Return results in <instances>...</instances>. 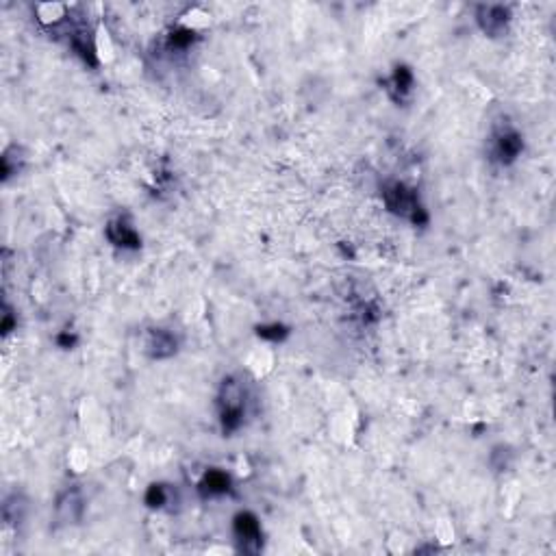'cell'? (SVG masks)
Masks as SVG:
<instances>
[{"mask_svg":"<svg viewBox=\"0 0 556 556\" xmlns=\"http://www.w3.org/2000/svg\"><path fill=\"white\" fill-rule=\"evenodd\" d=\"M480 24H483V28L487 33H500L502 28H504V24H507V20H509V16H507V11L502 9V7H483L480 9Z\"/></svg>","mask_w":556,"mask_h":556,"instance_id":"6","label":"cell"},{"mask_svg":"<svg viewBox=\"0 0 556 556\" xmlns=\"http://www.w3.org/2000/svg\"><path fill=\"white\" fill-rule=\"evenodd\" d=\"M387 204H389L391 211L418 220L420 204H418L415 196L408 191V189H404L402 185H394L391 189H387Z\"/></svg>","mask_w":556,"mask_h":556,"instance_id":"3","label":"cell"},{"mask_svg":"<svg viewBox=\"0 0 556 556\" xmlns=\"http://www.w3.org/2000/svg\"><path fill=\"white\" fill-rule=\"evenodd\" d=\"M235 535L242 543H256L261 537V526L250 513H242L235 517Z\"/></svg>","mask_w":556,"mask_h":556,"instance_id":"5","label":"cell"},{"mask_svg":"<svg viewBox=\"0 0 556 556\" xmlns=\"http://www.w3.org/2000/svg\"><path fill=\"white\" fill-rule=\"evenodd\" d=\"M148 350H150L153 357H167L177 350V341H174V337L170 333L157 329V331H153V335L148 339Z\"/></svg>","mask_w":556,"mask_h":556,"instance_id":"7","label":"cell"},{"mask_svg":"<svg viewBox=\"0 0 556 556\" xmlns=\"http://www.w3.org/2000/svg\"><path fill=\"white\" fill-rule=\"evenodd\" d=\"M165 500H167L165 489L155 485V487L150 489V495H148V504H150V507H161V504H165Z\"/></svg>","mask_w":556,"mask_h":556,"instance_id":"10","label":"cell"},{"mask_svg":"<svg viewBox=\"0 0 556 556\" xmlns=\"http://www.w3.org/2000/svg\"><path fill=\"white\" fill-rule=\"evenodd\" d=\"M83 497H81V491L78 489H68L61 497L59 502H57V519L59 524H76L83 515Z\"/></svg>","mask_w":556,"mask_h":556,"instance_id":"4","label":"cell"},{"mask_svg":"<svg viewBox=\"0 0 556 556\" xmlns=\"http://www.w3.org/2000/svg\"><path fill=\"white\" fill-rule=\"evenodd\" d=\"M220 404H222V424L224 430H235L242 424L244 418V389L235 380H228L222 387V396H220Z\"/></svg>","mask_w":556,"mask_h":556,"instance_id":"1","label":"cell"},{"mask_svg":"<svg viewBox=\"0 0 556 556\" xmlns=\"http://www.w3.org/2000/svg\"><path fill=\"white\" fill-rule=\"evenodd\" d=\"M109 239L118 246H137V242H139L137 232L124 222H113L109 226Z\"/></svg>","mask_w":556,"mask_h":556,"instance_id":"8","label":"cell"},{"mask_svg":"<svg viewBox=\"0 0 556 556\" xmlns=\"http://www.w3.org/2000/svg\"><path fill=\"white\" fill-rule=\"evenodd\" d=\"M204 487L207 491L213 495V493H224L228 489V476L222 474V472H211L207 474V480H204Z\"/></svg>","mask_w":556,"mask_h":556,"instance_id":"9","label":"cell"},{"mask_svg":"<svg viewBox=\"0 0 556 556\" xmlns=\"http://www.w3.org/2000/svg\"><path fill=\"white\" fill-rule=\"evenodd\" d=\"M521 150V139L515 131L511 129H502L493 135V157L502 163L513 161Z\"/></svg>","mask_w":556,"mask_h":556,"instance_id":"2","label":"cell"}]
</instances>
